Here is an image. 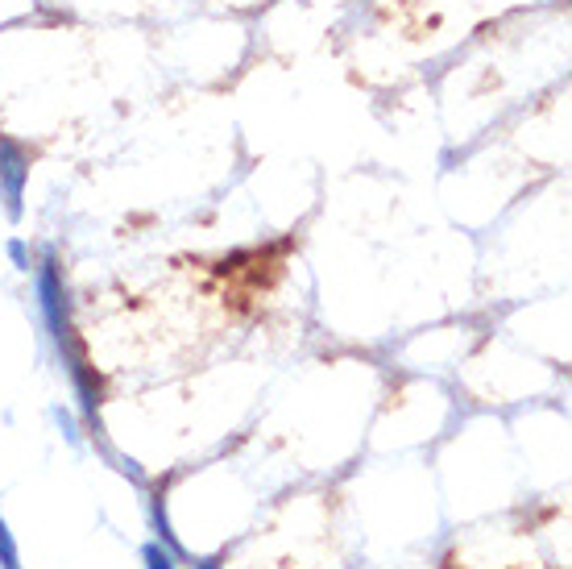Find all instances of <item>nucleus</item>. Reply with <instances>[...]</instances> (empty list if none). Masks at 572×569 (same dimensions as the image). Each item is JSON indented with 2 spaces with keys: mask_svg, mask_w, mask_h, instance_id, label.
I'll list each match as a JSON object with an SVG mask.
<instances>
[{
  "mask_svg": "<svg viewBox=\"0 0 572 569\" xmlns=\"http://www.w3.org/2000/svg\"><path fill=\"white\" fill-rule=\"evenodd\" d=\"M145 561H150V569H175V557L158 545H145Z\"/></svg>",
  "mask_w": 572,
  "mask_h": 569,
  "instance_id": "7ed1b4c3",
  "label": "nucleus"
},
{
  "mask_svg": "<svg viewBox=\"0 0 572 569\" xmlns=\"http://www.w3.org/2000/svg\"><path fill=\"white\" fill-rule=\"evenodd\" d=\"M200 569H216V566H200Z\"/></svg>",
  "mask_w": 572,
  "mask_h": 569,
  "instance_id": "39448f33",
  "label": "nucleus"
},
{
  "mask_svg": "<svg viewBox=\"0 0 572 569\" xmlns=\"http://www.w3.org/2000/svg\"><path fill=\"white\" fill-rule=\"evenodd\" d=\"M25 175H29V163H25L21 146H13V142H0V188H4L9 216H21V191H25Z\"/></svg>",
  "mask_w": 572,
  "mask_h": 569,
  "instance_id": "f257e3e1",
  "label": "nucleus"
},
{
  "mask_svg": "<svg viewBox=\"0 0 572 569\" xmlns=\"http://www.w3.org/2000/svg\"><path fill=\"white\" fill-rule=\"evenodd\" d=\"M9 253H13V262H17L21 271H29V253H25V246H21V241H13V246H9Z\"/></svg>",
  "mask_w": 572,
  "mask_h": 569,
  "instance_id": "20e7f679",
  "label": "nucleus"
},
{
  "mask_svg": "<svg viewBox=\"0 0 572 569\" xmlns=\"http://www.w3.org/2000/svg\"><path fill=\"white\" fill-rule=\"evenodd\" d=\"M0 566H4V569H21L17 545H13V536H9V527H4V520H0Z\"/></svg>",
  "mask_w": 572,
  "mask_h": 569,
  "instance_id": "f03ea898",
  "label": "nucleus"
}]
</instances>
